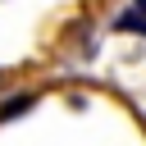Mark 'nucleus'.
<instances>
[{"mask_svg":"<svg viewBox=\"0 0 146 146\" xmlns=\"http://www.w3.org/2000/svg\"><path fill=\"white\" fill-rule=\"evenodd\" d=\"M132 9H137V14H146V0H132Z\"/></svg>","mask_w":146,"mask_h":146,"instance_id":"obj_3","label":"nucleus"},{"mask_svg":"<svg viewBox=\"0 0 146 146\" xmlns=\"http://www.w3.org/2000/svg\"><path fill=\"white\" fill-rule=\"evenodd\" d=\"M27 105H32V96H18V100H5V105H0V123H5V119H14V114H23Z\"/></svg>","mask_w":146,"mask_h":146,"instance_id":"obj_1","label":"nucleus"},{"mask_svg":"<svg viewBox=\"0 0 146 146\" xmlns=\"http://www.w3.org/2000/svg\"><path fill=\"white\" fill-rule=\"evenodd\" d=\"M119 32H146V14H123L119 18Z\"/></svg>","mask_w":146,"mask_h":146,"instance_id":"obj_2","label":"nucleus"}]
</instances>
